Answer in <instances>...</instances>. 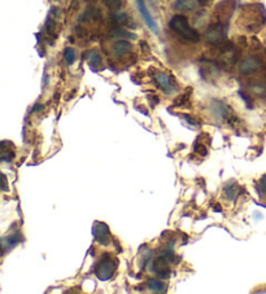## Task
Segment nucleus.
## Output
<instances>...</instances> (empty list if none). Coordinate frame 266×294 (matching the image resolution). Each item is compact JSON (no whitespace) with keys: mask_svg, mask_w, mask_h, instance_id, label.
<instances>
[{"mask_svg":"<svg viewBox=\"0 0 266 294\" xmlns=\"http://www.w3.org/2000/svg\"><path fill=\"white\" fill-rule=\"evenodd\" d=\"M147 286H148L149 290L156 292V293H164V292H166L165 282L161 281V280H158V279L156 278L149 279L148 281H147Z\"/></svg>","mask_w":266,"mask_h":294,"instance_id":"13","label":"nucleus"},{"mask_svg":"<svg viewBox=\"0 0 266 294\" xmlns=\"http://www.w3.org/2000/svg\"><path fill=\"white\" fill-rule=\"evenodd\" d=\"M175 9L186 12V11H192L196 7V1L195 0H177L174 4Z\"/></svg>","mask_w":266,"mask_h":294,"instance_id":"14","label":"nucleus"},{"mask_svg":"<svg viewBox=\"0 0 266 294\" xmlns=\"http://www.w3.org/2000/svg\"><path fill=\"white\" fill-rule=\"evenodd\" d=\"M116 271V263L112 258H109L108 255L104 257L101 259L100 262L97 263L96 268H95V275L96 278L101 281H105V280H109L112 278L113 274Z\"/></svg>","mask_w":266,"mask_h":294,"instance_id":"5","label":"nucleus"},{"mask_svg":"<svg viewBox=\"0 0 266 294\" xmlns=\"http://www.w3.org/2000/svg\"><path fill=\"white\" fill-rule=\"evenodd\" d=\"M212 0H198V3L200 5H208Z\"/></svg>","mask_w":266,"mask_h":294,"instance_id":"23","label":"nucleus"},{"mask_svg":"<svg viewBox=\"0 0 266 294\" xmlns=\"http://www.w3.org/2000/svg\"><path fill=\"white\" fill-rule=\"evenodd\" d=\"M266 22V9L262 4L246 5L240 16V24L247 31L257 32Z\"/></svg>","mask_w":266,"mask_h":294,"instance_id":"1","label":"nucleus"},{"mask_svg":"<svg viewBox=\"0 0 266 294\" xmlns=\"http://www.w3.org/2000/svg\"><path fill=\"white\" fill-rule=\"evenodd\" d=\"M110 36L113 38H127V39H137V35L135 34H131V32L126 31L124 29H116L110 32Z\"/></svg>","mask_w":266,"mask_h":294,"instance_id":"16","label":"nucleus"},{"mask_svg":"<svg viewBox=\"0 0 266 294\" xmlns=\"http://www.w3.org/2000/svg\"><path fill=\"white\" fill-rule=\"evenodd\" d=\"M20 241H21L20 235H18V234L11 235L9 237H7V238H4V240H3V248H4V250H5V248H7V246H9V248H13V246L16 245V244H18Z\"/></svg>","mask_w":266,"mask_h":294,"instance_id":"17","label":"nucleus"},{"mask_svg":"<svg viewBox=\"0 0 266 294\" xmlns=\"http://www.w3.org/2000/svg\"><path fill=\"white\" fill-rule=\"evenodd\" d=\"M104 1V5L110 11H114L117 12L120 11V8L122 7V1L121 0H103Z\"/></svg>","mask_w":266,"mask_h":294,"instance_id":"18","label":"nucleus"},{"mask_svg":"<svg viewBox=\"0 0 266 294\" xmlns=\"http://www.w3.org/2000/svg\"><path fill=\"white\" fill-rule=\"evenodd\" d=\"M154 271L156 272V275H158L160 278L162 279H168L170 276V267L169 263H168V258L165 255H161L156 258L154 263Z\"/></svg>","mask_w":266,"mask_h":294,"instance_id":"10","label":"nucleus"},{"mask_svg":"<svg viewBox=\"0 0 266 294\" xmlns=\"http://www.w3.org/2000/svg\"><path fill=\"white\" fill-rule=\"evenodd\" d=\"M86 1H93V0H86Z\"/></svg>","mask_w":266,"mask_h":294,"instance_id":"24","label":"nucleus"},{"mask_svg":"<svg viewBox=\"0 0 266 294\" xmlns=\"http://www.w3.org/2000/svg\"><path fill=\"white\" fill-rule=\"evenodd\" d=\"M169 26L174 32H177L178 35H181L185 41L192 42V43H196V42L200 41V34L198 32V30L191 28L188 24V20L185 16H182V15L174 16L170 20Z\"/></svg>","mask_w":266,"mask_h":294,"instance_id":"2","label":"nucleus"},{"mask_svg":"<svg viewBox=\"0 0 266 294\" xmlns=\"http://www.w3.org/2000/svg\"><path fill=\"white\" fill-rule=\"evenodd\" d=\"M94 238L96 240L100 245H108L110 242V232L108 226L103 222H95L93 227Z\"/></svg>","mask_w":266,"mask_h":294,"instance_id":"7","label":"nucleus"},{"mask_svg":"<svg viewBox=\"0 0 266 294\" xmlns=\"http://www.w3.org/2000/svg\"><path fill=\"white\" fill-rule=\"evenodd\" d=\"M151 1H154V0H151Z\"/></svg>","mask_w":266,"mask_h":294,"instance_id":"25","label":"nucleus"},{"mask_svg":"<svg viewBox=\"0 0 266 294\" xmlns=\"http://www.w3.org/2000/svg\"><path fill=\"white\" fill-rule=\"evenodd\" d=\"M225 194L226 197H227V200H230V201H233V200H235L236 198V196L239 194V187L238 184H235V183H227L225 187Z\"/></svg>","mask_w":266,"mask_h":294,"instance_id":"15","label":"nucleus"},{"mask_svg":"<svg viewBox=\"0 0 266 294\" xmlns=\"http://www.w3.org/2000/svg\"><path fill=\"white\" fill-rule=\"evenodd\" d=\"M206 42L210 44H222L227 38V24H217L212 25L205 34Z\"/></svg>","mask_w":266,"mask_h":294,"instance_id":"4","label":"nucleus"},{"mask_svg":"<svg viewBox=\"0 0 266 294\" xmlns=\"http://www.w3.org/2000/svg\"><path fill=\"white\" fill-rule=\"evenodd\" d=\"M155 81H156L158 87L168 95H172L175 91V86H177L175 85V79L172 75H168L166 73H156L155 74Z\"/></svg>","mask_w":266,"mask_h":294,"instance_id":"6","label":"nucleus"},{"mask_svg":"<svg viewBox=\"0 0 266 294\" xmlns=\"http://www.w3.org/2000/svg\"><path fill=\"white\" fill-rule=\"evenodd\" d=\"M135 1H137L138 11L141 12V17H143V20H144L145 25H147V26H148V28L155 32V34H158V25L156 24V21H155V18L152 17V15L149 13L148 8H147V5H145L144 0H135Z\"/></svg>","mask_w":266,"mask_h":294,"instance_id":"8","label":"nucleus"},{"mask_svg":"<svg viewBox=\"0 0 266 294\" xmlns=\"http://www.w3.org/2000/svg\"><path fill=\"white\" fill-rule=\"evenodd\" d=\"M260 190L266 196V175H264L261 177V180H260Z\"/></svg>","mask_w":266,"mask_h":294,"instance_id":"22","label":"nucleus"},{"mask_svg":"<svg viewBox=\"0 0 266 294\" xmlns=\"http://www.w3.org/2000/svg\"><path fill=\"white\" fill-rule=\"evenodd\" d=\"M187 100H188V96H187V93H185V95H182V96H179L178 99H175L174 105H175V106H181V105H185Z\"/></svg>","mask_w":266,"mask_h":294,"instance_id":"20","label":"nucleus"},{"mask_svg":"<svg viewBox=\"0 0 266 294\" xmlns=\"http://www.w3.org/2000/svg\"><path fill=\"white\" fill-rule=\"evenodd\" d=\"M89 64L90 68L93 69V72H100L103 69V60L101 56L96 51H91L89 55Z\"/></svg>","mask_w":266,"mask_h":294,"instance_id":"12","label":"nucleus"},{"mask_svg":"<svg viewBox=\"0 0 266 294\" xmlns=\"http://www.w3.org/2000/svg\"><path fill=\"white\" fill-rule=\"evenodd\" d=\"M238 5V0H222L216 7L214 16L217 18L219 24H226L230 20L231 15L234 13L235 8Z\"/></svg>","mask_w":266,"mask_h":294,"instance_id":"3","label":"nucleus"},{"mask_svg":"<svg viewBox=\"0 0 266 294\" xmlns=\"http://www.w3.org/2000/svg\"><path fill=\"white\" fill-rule=\"evenodd\" d=\"M64 59L68 62V65H72L76 61V52L73 48H65L64 51Z\"/></svg>","mask_w":266,"mask_h":294,"instance_id":"19","label":"nucleus"},{"mask_svg":"<svg viewBox=\"0 0 266 294\" xmlns=\"http://www.w3.org/2000/svg\"><path fill=\"white\" fill-rule=\"evenodd\" d=\"M261 60L256 56L247 57L239 64V70L243 74H252V73L257 72L258 69L261 68Z\"/></svg>","mask_w":266,"mask_h":294,"instance_id":"9","label":"nucleus"},{"mask_svg":"<svg viewBox=\"0 0 266 294\" xmlns=\"http://www.w3.org/2000/svg\"><path fill=\"white\" fill-rule=\"evenodd\" d=\"M195 152H198V153L200 154V156H203V157L208 154V149H206V147H204V145H202V144H199L195 147Z\"/></svg>","mask_w":266,"mask_h":294,"instance_id":"21","label":"nucleus"},{"mask_svg":"<svg viewBox=\"0 0 266 294\" xmlns=\"http://www.w3.org/2000/svg\"><path fill=\"white\" fill-rule=\"evenodd\" d=\"M112 48L114 56L122 57V56H126V55H129V53L131 52L133 45H131V43L127 41H118L113 44Z\"/></svg>","mask_w":266,"mask_h":294,"instance_id":"11","label":"nucleus"}]
</instances>
